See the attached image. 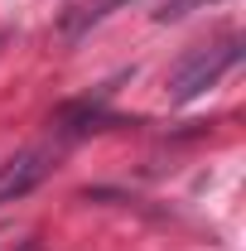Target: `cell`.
<instances>
[{"label": "cell", "instance_id": "obj_1", "mask_svg": "<svg viewBox=\"0 0 246 251\" xmlns=\"http://www.w3.org/2000/svg\"><path fill=\"white\" fill-rule=\"evenodd\" d=\"M237 63V39H222L213 49H193L174 73H169V101H193L208 87H217V77Z\"/></svg>", "mask_w": 246, "mask_h": 251}, {"label": "cell", "instance_id": "obj_2", "mask_svg": "<svg viewBox=\"0 0 246 251\" xmlns=\"http://www.w3.org/2000/svg\"><path fill=\"white\" fill-rule=\"evenodd\" d=\"M49 169H53V150H25V155L5 159V164H0V203L25 198L34 184L49 179Z\"/></svg>", "mask_w": 246, "mask_h": 251}, {"label": "cell", "instance_id": "obj_3", "mask_svg": "<svg viewBox=\"0 0 246 251\" xmlns=\"http://www.w3.org/2000/svg\"><path fill=\"white\" fill-rule=\"evenodd\" d=\"M203 5H217V0H169V5L159 10V20H164V25H169V20H184V15L203 10Z\"/></svg>", "mask_w": 246, "mask_h": 251}]
</instances>
